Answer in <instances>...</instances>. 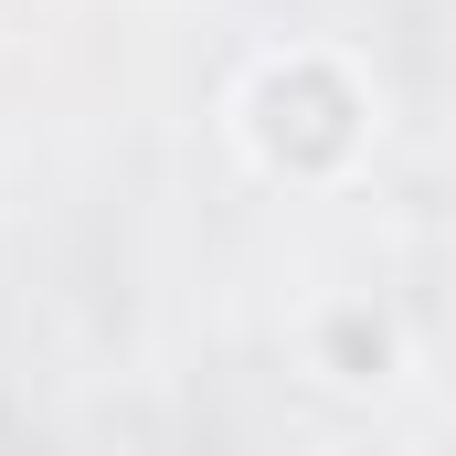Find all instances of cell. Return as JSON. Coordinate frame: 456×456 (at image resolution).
Segmentation results:
<instances>
[{"label":"cell","instance_id":"1","mask_svg":"<svg viewBox=\"0 0 456 456\" xmlns=\"http://www.w3.org/2000/svg\"><path fill=\"white\" fill-rule=\"evenodd\" d=\"M233 159L276 191H350L382 149V86L340 43H276L233 75L224 96Z\"/></svg>","mask_w":456,"mask_h":456},{"label":"cell","instance_id":"2","mask_svg":"<svg viewBox=\"0 0 456 456\" xmlns=\"http://www.w3.org/2000/svg\"><path fill=\"white\" fill-rule=\"evenodd\" d=\"M297 371H308L319 393H340V403H382V393L414 371V340H403L393 297L340 287V297H319V308L297 319Z\"/></svg>","mask_w":456,"mask_h":456}]
</instances>
